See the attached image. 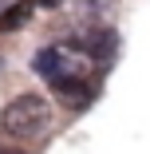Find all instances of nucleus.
Segmentation results:
<instances>
[{"instance_id":"nucleus-5","label":"nucleus","mask_w":150,"mask_h":154,"mask_svg":"<svg viewBox=\"0 0 150 154\" xmlns=\"http://www.w3.org/2000/svg\"><path fill=\"white\" fill-rule=\"evenodd\" d=\"M0 154H8V150H0Z\"/></svg>"},{"instance_id":"nucleus-1","label":"nucleus","mask_w":150,"mask_h":154,"mask_svg":"<svg viewBox=\"0 0 150 154\" xmlns=\"http://www.w3.org/2000/svg\"><path fill=\"white\" fill-rule=\"evenodd\" d=\"M51 127V103L36 91H24V95L8 99L4 111H0V131L16 142H32Z\"/></svg>"},{"instance_id":"nucleus-2","label":"nucleus","mask_w":150,"mask_h":154,"mask_svg":"<svg viewBox=\"0 0 150 154\" xmlns=\"http://www.w3.org/2000/svg\"><path fill=\"white\" fill-rule=\"evenodd\" d=\"M32 0H20V4H12L8 12H0V32H16V28L28 24V16H32Z\"/></svg>"},{"instance_id":"nucleus-3","label":"nucleus","mask_w":150,"mask_h":154,"mask_svg":"<svg viewBox=\"0 0 150 154\" xmlns=\"http://www.w3.org/2000/svg\"><path fill=\"white\" fill-rule=\"evenodd\" d=\"M32 4H44V8H51V4H59V0H32Z\"/></svg>"},{"instance_id":"nucleus-4","label":"nucleus","mask_w":150,"mask_h":154,"mask_svg":"<svg viewBox=\"0 0 150 154\" xmlns=\"http://www.w3.org/2000/svg\"><path fill=\"white\" fill-rule=\"evenodd\" d=\"M0 67H4V59H0Z\"/></svg>"}]
</instances>
